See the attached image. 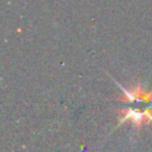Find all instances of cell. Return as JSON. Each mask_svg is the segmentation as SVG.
I'll list each match as a JSON object with an SVG mask.
<instances>
[{
  "mask_svg": "<svg viewBox=\"0 0 152 152\" xmlns=\"http://www.w3.org/2000/svg\"><path fill=\"white\" fill-rule=\"evenodd\" d=\"M118 86L120 87L124 94L123 97L119 99L121 102L128 103V104H144V105L152 104V91L145 92L142 88V84L140 83H137L134 89H127L119 83H118Z\"/></svg>",
  "mask_w": 152,
  "mask_h": 152,
  "instance_id": "2",
  "label": "cell"
},
{
  "mask_svg": "<svg viewBox=\"0 0 152 152\" xmlns=\"http://www.w3.org/2000/svg\"><path fill=\"white\" fill-rule=\"evenodd\" d=\"M121 119L120 123L126 120H131L137 128L143 126V123H152V104L136 107V105H129L126 110H121Z\"/></svg>",
  "mask_w": 152,
  "mask_h": 152,
  "instance_id": "1",
  "label": "cell"
}]
</instances>
